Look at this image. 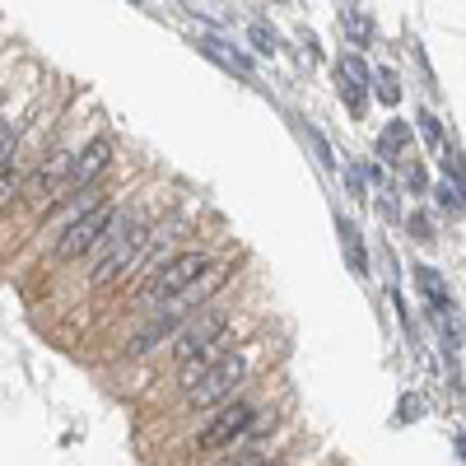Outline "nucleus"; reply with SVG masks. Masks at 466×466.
Returning a JSON list of instances; mask_svg holds the SVG:
<instances>
[{"label":"nucleus","mask_w":466,"mask_h":466,"mask_svg":"<svg viewBox=\"0 0 466 466\" xmlns=\"http://www.w3.org/2000/svg\"><path fill=\"white\" fill-rule=\"evenodd\" d=\"M10 159H15V127L0 122V164H10Z\"/></svg>","instance_id":"18"},{"label":"nucleus","mask_w":466,"mask_h":466,"mask_svg":"<svg viewBox=\"0 0 466 466\" xmlns=\"http://www.w3.org/2000/svg\"><path fill=\"white\" fill-rule=\"evenodd\" d=\"M112 206L107 201H98L94 210H85V215H75L66 228H61V238H56V261H80L89 248H98V238L107 233V224H112Z\"/></svg>","instance_id":"5"},{"label":"nucleus","mask_w":466,"mask_h":466,"mask_svg":"<svg viewBox=\"0 0 466 466\" xmlns=\"http://www.w3.org/2000/svg\"><path fill=\"white\" fill-rule=\"evenodd\" d=\"M252 43H257L261 56H270L276 52V33H266V24H252Z\"/></svg>","instance_id":"17"},{"label":"nucleus","mask_w":466,"mask_h":466,"mask_svg":"<svg viewBox=\"0 0 466 466\" xmlns=\"http://www.w3.org/2000/svg\"><path fill=\"white\" fill-rule=\"evenodd\" d=\"M224 466H266V457H261V448H248V452H233Z\"/></svg>","instance_id":"19"},{"label":"nucleus","mask_w":466,"mask_h":466,"mask_svg":"<svg viewBox=\"0 0 466 466\" xmlns=\"http://www.w3.org/2000/svg\"><path fill=\"white\" fill-rule=\"evenodd\" d=\"M173 327H177V318H173V313H159V318H149V322H145V327H140V331L131 336L127 355H131V360L149 355V350L159 345V340H168V336H173Z\"/></svg>","instance_id":"9"},{"label":"nucleus","mask_w":466,"mask_h":466,"mask_svg":"<svg viewBox=\"0 0 466 466\" xmlns=\"http://www.w3.org/2000/svg\"><path fill=\"white\" fill-rule=\"evenodd\" d=\"M410 238H420V243L434 238V228H430V219H424V215H410Z\"/></svg>","instance_id":"20"},{"label":"nucleus","mask_w":466,"mask_h":466,"mask_svg":"<svg viewBox=\"0 0 466 466\" xmlns=\"http://www.w3.org/2000/svg\"><path fill=\"white\" fill-rule=\"evenodd\" d=\"M340 28L350 33V37H355V43H369V37H373V19L360 10V5H350V10H340Z\"/></svg>","instance_id":"12"},{"label":"nucleus","mask_w":466,"mask_h":466,"mask_svg":"<svg viewBox=\"0 0 466 466\" xmlns=\"http://www.w3.org/2000/svg\"><path fill=\"white\" fill-rule=\"evenodd\" d=\"M420 131H424V136H430L434 145L443 140V136H439V122H434V116H430V112H420Z\"/></svg>","instance_id":"22"},{"label":"nucleus","mask_w":466,"mask_h":466,"mask_svg":"<svg viewBox=\"0 0 466 466\" xmlns=\"http://www.w3.org/2000/svg\"><path fill=\"white\" fill-rule=\"evenodd\" d=\"M224 336H228V313H197V318H191V322L173 336V360H177V364L219 360V355H228Z\"/></svg>","instance_id":"3"},{"label":"nucleus","mask_w":466,"mask_h":466,"mask_svg":"<svg viewBox=\"0 0 466 466\" xmlns=\"http://www.w3.org/2000/svg\"><path fill=\"white\" fill-rule=\"evenodd\" d=\"M145 238H149V228L145 224H136V219H116L112 215V224H107V233L98 243H107V252L98 257V266H94V285H107V280H116L122 270L140 257V248H145Z\"/></svg>","instance_id":"2"},{"label":"nucleus","mask_w":466,"mask_h":466,"mask_svg":"<svg viewBox=\"0 0 466 466\" xmlns=\"http://www.w3.org/2000/svg\"><path fill=\"white\" fill-rule=\"evenodd\" d=\"M364 80H369V70H364V61L360 56H345L340 61V98L350 103V112H364Z\"/></svg>","instance_id":"10"},{"label":"nucleus","mask_w":466,"mask_h":466,"mask_svg":"<svg viewBox=\"0 0 466 466\" xmlns=\"http://www.w3.org/2000/svg\"><path fill=\"white\" fill-rule=\"evenodd\" d=\"M19 187H24V177H19V164L10 159V164H0V210H5L15 197H19Z\"/></svg>","instance_id":"13"},{"label":"nucleus","mask_w":466,"mask_h":466,"mask_svg":"<svg viewBox=\"0 0 466 466\" xmlns=\"http://www.w3.org/2000/svg\"><path fill=\"white\" fill-rule=\"evenodd\" d=\"M340 248H345V257H350V270H355V276H369V257H364V238H360V228L350 224V219H340Z\"/></svg>","instance_id":"11"},{"label":"nucleus","mask_w":466,"mask_h":466,"mask_svg":"<svg viewBox=\"0 0 466 466\" xmlns=\"http://www.w3.org/2000/svg\"><path fill=\"white\" fill-rule=\"evenodd\" d=\"M107 159H112V140H89L80 154H70V173H66V191H80V187H89L103 168H107Z\"/></svg>","instance_id":"8"},{"label":"nucleus","mask_w":466,"mask_h":466,"mask_svg":"<svg viewBox=\"0 0 466 466\" xmlns=\"http://www.w3.org/2000/svg\"><path fill=\"white\" fill-rule=\"evenodd\" d=\"M266 466H285V461H266Z\"/></svg>","instance_id":"24"},{"label":"nucleus","mask_w":466,"mask_h":466,"mask_svg":"<svg viewBox=\"0 0 466 466\" xmlns=\"http://www.w3.org/2000/svg\"><path fill=\"white\" fill-rule=\"evenodd\" d=\"M373 89H378V98H382L387 107H392V103L401 98V89H397V75H392V70H378V75H373Z\"/></svg>","instance_id":"15"},{"label":"nucleus","mask_w":466,"mask_h":466,"mask_svg":"<svg viewBox=\"0 0 466 466\" xmlns=\"http://www.w3.org/2000/svg\"><path fill=\"white\" fill-rule=\"evenodd\" d=\"M439 201H443V210H457V215H461V191H457V187L443 182V187H439Z\"/></svg>","instance_id":"21"},{"label":"nucleus","mask_w":466,"mask_h":466,"mask_svg":"<svg viewBox=\"0 0 466 466\" xmlns=\"http://www.w3.org/2000/svg\"><path fill=\"white\" fill-rule=\"evenodd\" d=\"M406 145H410V127H406V122H392V127L382 131V140H378L382 154H397V149H406Z\"/></svg>","instance_id":"14"},{"label":"nucleus","mask_w":466,"mask_h":466,"mask_svg":"<svg viewBox=\"0 0 466 466\" xmlns=\"http://www.w3.org/2000/svg\"><path fill=\"white\" fill-rule=\"evenodd\" d=\"M224 280H228V266H224V261H210L201 280H191V285H187L182 294H173V299L164 303V313H173V318L182 322V318L191 313V308H201V303H206V299H210V294H215V289H219Z\"/></svg>","instance_id":"7"},{"label":"nucleus","mask_w":466,"mask_h":466,"mask_svg":"<svg viewBox=\"0 0 466 466\" xmlns=\"http://www.w3.org/2000/svg\"><path fill=\"white\" fill-rule=\"evenodd\" d=\"M406 182H410V191H424V168H410Z\"/></svg>","instance_id":"23"},{"label":"nucleus","mask_w":466,"mask_h":466,"mask_svg":"<svg viewBox=\"0 0 466 466\" xmlns=\"http://www.w3.org/2000/svg\"><path fill=\"white\" fill-rule=\"evenodd\" d=\"M243 373H248V360L228 350V355H219L215 364H206L191 382H182V401H187L191 410H206V406H215V401L233 397V387L243 382Z\"/></svg>","instance_id":"1"},{"label":"nucleus","mask_w":466,"mask_h":466,"mask_svg":"<svg viewBox=\"0 0 466 466\" xmlns=\"http://www.w3.org/2000/svg\"><path fill=\"white\" fill-rule=\"evenodd\" d=\"M206 266H210V257H201V252H177V257H168V261L149 276V285L140 289V303H145V308L168 303V299L182 294L191 280H201V276H206Z\"/></svg>","instance_id":"4"},{"label":"nucleus","mask_w":466,"mask_h":466,"mask_svg":"<svg viewBox=\"0 0 466 466\" xmlns=\"http://www.w3.org/2000/svg\"><path fill=\"white\" fill-rule=\"evenodd\" d=\"M443 173H448V187L461 191V149H448L443 154Z\"/></svg>","instance_id":"16"},{"label":"nucleus","mask_w":466,"mask_h":466,"mask_svg":"<svg viewBox=\"0 0 466 466\" xmlns=\"http://www.w3.org/2000/svg\"><path fill=\"white\" fill-rule=\"evenodd\" d=\"M252 424H257V406H252V401H233L228 410H219V420L201 434V448H206V452L228 448L233 439H243V434L252 430Z\"/></svg>","instance_id":"6"}]
</instances>
